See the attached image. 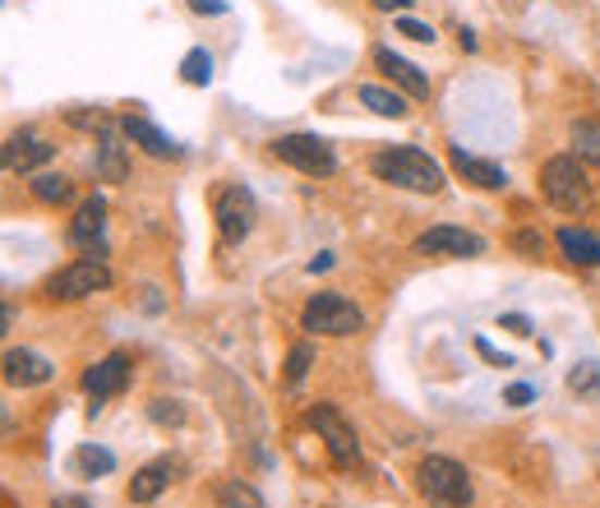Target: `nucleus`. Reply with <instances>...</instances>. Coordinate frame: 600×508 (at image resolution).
<instances>
[{
    "instance_id": "obj_1",
    "label": "nucleus",
    "mask_w": 600,
    "mask_h": 508,
    "mask_svg": "<svg viewBox=\"0 0 600 508\" xmlns=\"http://www.w3.org/2000/svg\"><path fill=\"white\" fill-rule=\"evenodd\" d=\"M370 171L379 181H389L397 190H412V194H439L443 190V167L420 153L412 144H393V148H379L370 158Z\"/></svg>"
},
{
    "instance_id": "obj_2",
    "label": "nucleus",
    "mask_w": 600,
    "mask_h": 508,
    "mask_svg": "<svg viewBox=\"0 0 600 508\" xmlns=\"http://www.w3.org/2000/svg\"><path fill=\"white\" fill-rule=\"evenodd\" d=\"M416 491L430 499L434 508H472L476 491H472V472L453 458H420L416 467Z\"/></svg>"
},
{
    "instance_id": "obj_3",
    "label": "nucleus",
    "mask_w": 600,
    "mask_h": 508,
    "mask_svg": "<svg viewBox=\"0 0 600 508\" xmlns=\"http://www.w3.org/2000/svg\"><path fill=\"white\" fill-rule=\"evenodd\" d=\"M301 328L305 334H319V338H352L365 328V315L342 291H319V297H309V305L301 310Z\"/></svg>"
},
{
    "instance_id": "obj_4",
    "label": "nucleus",
    "mask_w": 600,
    "mask_h": 508,
    "mask_svg": "<svg viewBox=\"0 0 600 508\" xmlns=\"http://www.w3.org/2000/svg\"><path fill=\"white\" fill-rule=\"evenodd\" d=\"M540 190H546V199L559 213H583L591 204V185H587L583 158H573V153H559V158L546 162V171H540Z\"/></svg>"
},
{
    "instance_id": "obj_5",
    "label": "nucleus",
    "mask_w": 600,
    "mask_h": 508,
    "mask_svg": "<svg viewBox=\"0 0 600 508\" xmlns=\"http://www.w3.org/2000/svg\"><path fill=\"white\" fill-rule=\"evenodd\" d=\"M115 278L102 264V254H84V259H70L65 268H56L47 278V301H84L93 291H107Z\"/></svg>"
},
{
    "instance_id": "obj_6",
    "label": "nucleus",
    "mask_w": 600,
    "mask_h": 508,
    "mask_svg": "<svg viewBox=\"0 0 600 508\" xmlns=\"http://www.w3.org/2000/svg\"><path fill=\"white\" fill-rule=\"evenodd\" d=\"M309 425H315V435L328 444V453H333V467H356L360 462V439L352 421H346L333 402H315L309 407Z\"/></svg>"
},
{
    "instance_id": "obj_7",
    "label": "nucleus",
    "mask_w": 600,
    "mask_h": 508,
    "mask_svg": "<svg viewBox=\"0 0 600 508\" xmlns=\"http://www.w3.org/2000/svg\"><path fill=\"white\" fill-rule=\"evenodd\" d=\"M273 153L296 167L305 176H333L338 171V153L328 148V140H319V134H282V140H273Z\"/></svg>"
},
{
    "instance_id": "obj_8",
    "label": "nucleus",
    "mask_w": 600,
    "mask_h": 508,
    "mask_svg": "<svg viewBox=\"0 0 600 508\" xmlns=\"http://www.w3.org/2000/svg\"><path fill=\"white\" fill-rule=\"evenodd\" d=\"M212 218H218V231L226 245H241L249 237V227H255V199H249V190L222 185L212 194Z\"/></svg>"
},
{
    "instance_id": "obj_9",
    "label": "nucleus",
    "mask_w": 600,
    "mask_h": 508,
    "mask_svg": "<svg viewBox=\"0 0 600 508\" xmlns=\"http://www.w3.org/2000/svg\"><path fill=\"white\" fill-rule=\"evenodd\" d=\"M84 394L93 398V412H98V402L115 398V394H125V384H130V356H121V351H111V356H102L98 365H88L84 370Z\"/></svg>"
},
{
    "instance_id": "obj_10",
    "label": "nucleus",
    "mask_w": 600,
    "mask_h": 508,
    "mask_svg": "<svg viewBox=\"0 0 600 508\" xmlns=\"http://www.w3.org/2000/svg\"><path fill=\"white\" fill-rule=\"evenodd\" d=\"M416 250L420 254H453V259H480V254H486V241L467 227H430L416 237Z\"/></svg>"
},
{
    "instance_id": "obj_11",
    "label": "nucleus",
    "mask_w": 600,
    "mask_h": 508,
    "mask_svg": "<svg viewBox=\"0 0 600 508\" xmlns=\"http://www.w3.org/2000/svg\"><path fill=\"white\" fill-rule=\"evenodd\" d=\"M56 158V148L42 140V134H33V130H19L5 140V171H19V176H28L37 167H47Z\"/></svg>"
},
{
    "instance_id": "obj_12",
    "label": "nucleus",
    "mask_w": 600,
    "mask_h": 508,
    "mask_svg": "<svg viewBox=\"0 0 600 508\" xmlns=\"http://www.w3.org/2000/svg\"><path fill=\"white\" fill-rule=\"evenodd\" d=\"M102 231H107V199H102V194H93V199L74 213L70 245L84 250V254H102Z\"/></svg>"
},
{
    "instance_id": "obj_13",
    "label": "nucleus",
    "mask_w": 600,
    "mask_h": 508,
    "mask_svg": "<svg viewBox=\"0 0 600 508\" xmlns=\"http://www.w3.org/2000/svg\"><path fill=\"white\" fill-rule=\"evenodd\" d=\"M51 375H56V365L47 356H37V351H28V347H10L5 351V384L42 388V384H51Z\"/></svg>"
},
{
    "instance_id": "obj_14",
    "label": "nucleus",
    "mask_w": 600,
    "mask_h": 508,
    "mask_svg": "<svg viewBox=\"0 0 600 508\" xmlns=\"http://www.w3.org/2000/svg\"><path fill=\"white\" fill-rule=\"evenodd\" d=\"M121 134H125L134 148H144L148 158H171V162L185 158V148L171 140V134H162L152 121H144V116H125V121H121Z\"/></svg>"
},
{
    "instance_id": "obj_15",
    "label": "nucleus",
    "mask_w": 600,
    "mask_h": 508,
    "mask_svg": "<svg viewBox=\"0 0 600 508\" xmlns=\"http://www.w3.org/2000/svg\"><path fill=\"white\" fill-rule=\"evenodd\" d=\"M449 158H453V171H457L467 185H476V190H503V185H509V171H503L499 162L476 158V153H467L462 144H453Z\"/></svg>"
},
{
    "instance_id": "obj_16",
    "label": "nucleus",
    "mask_w": 600,
    "mask_h": 508,
    "mask_svg": "<svg viewBox=\"0 0 600 508\" xmlns=\"http://www.w3.org/2000/svg\"><path fill=\"white\" fill-rule=\"evenodd\" d=\"M375 65H379L383 74H389V80H393L397 88H406L412 97H420V102H425V97H430V80H425V70H416L412 61H402L397 51H389V47H375Z\"/></svg>"
},
{
    "instance_id": "obj_17",
    "label": "nucleus",
    "mask_w": 600,
    "mask_h": 508,
    "mask_svg": "<svg viewBox=\"0 0 600 508\" xmlns=\"http://www.w3.org/2000/svg\"><path fill=\"white\" fill-rule=\"evenodd\" d=\"M171 481H176V462H167V458L148 462V467H139V472L130 476V499L134 504H152L158 495H167Z\"/></svg>"
},
{
    "instance_id": "obj_18",
    "label": "nucleus",
    "mask_w": 600,
    "mask_h": 508,
    "mask_svg": "<svg viewBox=\"0 0 600 508\" xmlns=\"http://www.w3.org/2000/svg\"><path fill=\"white\" fill-rule=\"evenodd\" d=\"M102 134V148H98V176L102 181H125L130 176V162H125V148H121V140H115V130L98 116V125H93Z\"/></svg>"
},
{
    "instance_id": "obj_19",
    "label": "nucleus",
    "mask_w": 600,
    "mask_h": 508,
    "mask_svg": "<svg viewBox=\"0 0 600 508\" xmlns=\"http://www.w3.org/2000/svg\"><path fill=\"white\" fill-rule=\"evenodd\" d=\"M559 250H564V259H573V264H583V268H596L600 264V241L591 237V231H583V227H559Z\"/></svg>"
},
{
    "instance_id": "obj_20",
    "label": "nucleus",
    "mask_w": 600,
    "mask_h": 508,
    "mask_svg": "<svg viewBox=\"0 0 600 508\" xmlns=\"http://www.w3.org/2000/svg\"><path fill=\"white\" fill-rule=\"evenodd\" d=\"M360 107H370L375 116H383V121H402V116H406V97L393 93V88L365 84V88H360Z\"/></svg>"
},
{
    "instance_id": "obj_21",
    "label": "nucleus",
    "mask_w": 600,
    "mask_h": 508,
    "mask_svg": "<svg viewBox=\"0 0 600 508\" xmlns=\"http://www.w3.org/2000/svg\"><path fill=\"white\" fill-rule=\"evenodd\" d=\"M28 190H33L37 204H65L70 194H74V181H70V176H61V171H37Z\"/></svg>"
},
{
    "instance_id": "obj_22",
    "label": "nucleus",
    "mask_w": 600,
    "mask_h": 508,
    "mask_svg": "<svg viewBox=\"0 0 600 508\" xmlns=\"http://www.w3.org/2000/svg\"><path fill=\"white\" fill-rule=\"evenodd\" d=\"M573 153L583 162H591V167H600V121H573Z\"/></svg>"
},
{
    "instance_id": "obj_23",
    "label": "nucleus",
    "mask_w": 600,
    "mask_h": 508,
    "mask_svg": "<svg viewBox=\"0 0 600 508\" xmlns=\"http://www.w3.org/2000/svg\"><path fill=\"white\" fill-rule=\"evenodd\" d=\"M181 80H185V84H195V88L212 84V56H208L204 47H189V51H185V61H181Z\"/></svg>"
},
{
    "instance_id": "obj_24",
    "label": "nucleus",
    "mask_w": 600,
    "mask_h": 508,
    "mask_svg": "<svg viewBox=\"0 0 600 508\" xmlns=\"http://www.w3.org/2000/svg\"><path fill=\"white\" fill-rule=\"evenodd\" d=\"M309 370H315V347L296 342L292 351H286V388H301Z\"/></svg>"
},
{
    "instance_id": "obj_25",
    "label": "nucleus",
    "mask_w": 600,
    "mask_h": 508,
    "mask_svg": "<svg viewBox=\"0 0 600 508\" xmlns=\"http://www.w3.org/2000/svg\"><path fill=\"white\" fill-rule=\"evenodd\" d=\"M218 508H264V499L249 491L245 481H222L218 485Z\"/></svg>"
},
{
    "instance_id": "obj_26",
    "label": "nucleus",
    "mask_w": 600,
    "mask_h": 508,
    "mask_svg": "<svg viewBox=\"0 0 600 508\" xmlns=\"http://www.w3.org/2000/svg\"><path fill=\"white\" fill-rule=\"evenodd\" d=\"M74 462H79V472H88V476H111L115 472V458L98 444H84L79 453H74Z\"/></svg>"
},
{
    "instance_id": "obj_27",
    "label": "nucleus",
    "mask_w": 600,
    "mask_h": 508,
    "mask_svg": "<svg viewBox=\"0 0 600 508\" xmlns=\"http://www.w3.org/2000/svg\"><path fill=\"white\" fill-rule=\"evenodd\" d=\"M568 388H573V394H596V388H600V365L596 361L573 365L568 370Z\"/></svg>"
},
{
    "instance_id": "obj_28",
    "label": "nucleus",
    "mask_w": 600,
    "mask_h": 508,
    "mask_svg": "<svg viewBox=\"0 0 600 508\" xmlns=\"http://www.w3.org/2000/svg\"><path fill=\"white\" fill-rule=\"evenodd\" d=\"M397 33H406L412 43H434V28L425 19H412V14H397Z\"/></svg>"
},
{
    "instance_id": "obj_29",
    "label": "nucleus",
    "mask_w": 600,
    "mask_h": 508,
    "mask_svg": "<svg viewBox=\"0 0 600 508\" xmlns=\"http://www.w3.org/2000/svg\"><path fill=\"white\" fill-rule=\"evenodd\" d=\"M148 416L158 421V425H181L185 421V412H181V402H171V398H158L148 407Z\"/></svg>"
},
{
    "instance_id": "obj_30",
    "label": "nucleus",
    "mask_w": 600,
    "mask_h": 508,
    "mask_svg": "<svg viewBox=\"0 0 600 508\" xmlns=\"http://www.w3.org/2000/svg\"><path fill=\"white\" fill-rule=\"evenodd\" d=\"M503 402H509V407H527V402H536V384H509Z\"/></svg>"
},
{
    "instance_id": "obj_31",
    "label": "nucleus",
    "mask_w": 600,
    "mask_h": 508,
    "mask_svg": "<svg viewBox=\"0 0 600 508\" xmlns=\"http://www.w3.org/2000/svg\"><path fill=\"white\" fill-rule=\"evenodd\" d=\"M513 250H517V254H531V259H536V254L546 250V241H540L536 231H517V237H513Z\"/></svg>"
},
{
    "instance_id": "obj_32",
    "label": "nucleus",
    "mask_w": 600,
    "mask_h": 508,
    "mask_svg": "<svg viewBox=\"0 0 600 508\" xmlns=\"http://www.w3.org/2000/svg\"><path fill=\"white\" fill-rule=\"evenodd\" d=\"M476 351H480V356H486L490 365H503V370H509V365H513V356H503V351H494V347H490L486 338H476Z\"/></svg>"
},
{
    "instance_id": "obj_33",
    "label": "nucleus",
    "mask_w": 600,
    "mask_h": 508,
    "mask_svg": "<svg viewBox=\"0 0 600 508\" xmlns=\"http://www.w3.org/2000/svg\"><path fill=\"white\" fill-rule=\"evenodd\" d=\"M195 14H226V0H189Z\"/></svg>"
},
{
    "instance_id": "obj_34",
    "label": "nucleus",
    "mask_w": 600,
    "mask_h": 508,
    "mask_svg": "<svg viewBox=\"0 0 600 508\" xmlns=\"http://www.w3.org/2000/svg\"><path fill=\"white\" fill-rule=\"evenodd\" d=\"M499 324H503V328H513V334H517V338H531V324H527V319H522V315H503Z\"/></svg>"
},
{
    "instance_id": "obj_35",
    "label": "nucleus",
    "mask_w": 600,
    "mask_h": 508,
    "mask_svg": "<svg viewBox=\"0 0 600 508\" xmlns=\"http://www.w3.org/2000/svg\"><path fill=\"white\" fill-rule=\"evenodd\" d=\"M51 508H93V499H84V495H56Z\"/></svg>"
},
{
    "instance_id": "obj_36",
    "label": "nucleus",
    "mask_w": 600,
    "mask_h": 508,
    "mask_svg": "<svg viewBox=\"0 0 600 508\" xmlns=\"http://www.w3.org/2000/svg\"><path fill=\"white\" fill-rule=\"evenodd\" d=\"M323 268H333V254H315V259H309V273H323Z\"/></svg>"
},
{
    "instance_id": "obj_37",
    "label": "nucleus",
    "mask_w": 600,
    "mask_h": 508,
    "mask_svg": "<svg viewBox=\"0 0 600 508\" xmlns=\"http://www.w3.org/2000/svg\"><path fill=\"white\" fill-rule=\"evenodd\" d=\"M370 5H379V10H397V14H406V5H412V0H370Z\"/></svg>"
}]
</instances>
